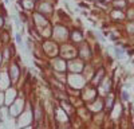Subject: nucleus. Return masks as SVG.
<instances>
[{
    "instance_id": "1",
    "label": "nucleus",
    "mask_w": 134,
    "mask_h": 129,
    "mask_svg": "<svg viewBox=\"0 0 134 129\" xmlns=\"http://www.w3.org/2000/svg\"><path fill=\"white\" fill-rule=\"evenodd\" d=\"M15 38H16L18 45H20L21 47H23V40H21V36H20V34H16V35H15Z\"/></svg>"
},
{
    "instance_id": "2",
    "label": "nucleus",
    "mask_w": 134,
    "mask_h": 129,
    "mask_svg": "<svg viewBox=\"0 0 134 129\" xmlns=\"http://www.w3.org/2000/svg\"><path fill=\"white\" fill-rule=\"evenodd\" d=\"M115 54H117V57H122V54H124V51H122L121 49H115Z\"/></svg>"
},
{
    "instance_id": "3",
    "label": "nucleus",
    "mask_w": 134,
    "mask_h": 129,
    "mask_svg": "<svg viewBox=\"0 0 134 129\" xmlns=\"http://www.w3.org/2000/svg\"><path fill=\"white\" fill-rule=\"evenodd\" d=\"M122 98H124L125 101L129 100V94H127V92H122Z\"/></svg>"
}]
</instances>
